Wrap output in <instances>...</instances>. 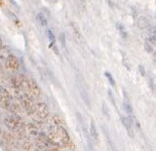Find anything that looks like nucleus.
<instances>
[{"instance_id":"obj_1","label":"nucleus","mask_w":156,"mask_h":151,"mask_svg":"<svg viewBox=\"0 0 156 151\" xmlns=\"http://www.w3.org/2000/svg\"><path fill=\"white\" fill-rule=\"evenodd\" d=\"M46 137L51 140L52 143L58 145L60 148L69 146L71 143V140L68 133L62 127H52V125H51Z\"/></svg>"},{"instance_id":"obj_2","label":"nucleus","mask_w":156,"mask_h":151,"mask_svg":"<svg viewBox=\"0 0 156 151\" xmlns=\"http://www.w3.org/2000/svg\"><path fill=\"white\" fill-rule=\"evenodd\" d=\"M5 125L8 128V130L12 131V132L20 133L22 131H24L26 128V124L22 120V118L16 114H13L12 116H8L7 118L4 120Z\"/></svg>"},{"instance_id":"obj_3","label":"nucleus","mask_w":156,"mask_h":151,"mask_svg":"<svg viewBox=\"0 0 156 151\" xmlns=\"http://www.w3.org/2000/svg\"><path fill=\"white\" fill-rule=\"evenodd\" d=\"M49 112L47 106L43 102H36L34 103V108H33V112L31 116H34L37 121H42L48 118Z\"/></svg>"},{"instance_id":"obj_4","label":"nucleus","mask_w":156,"mask_h":151,"mask_svg":"<svg viewBox=\"0 0 156 151\" xmlns=\"http://www.w3.org/2000/svg\"><path fill=\"white\" fill-rule=\"evenodd\" d=\"M12 102H13L12 98L9 95V93H8L6 89H1V91H0V103H1V105L3 106L4 108L8 109Z\"/></svg>"},{"instance_id":"obj_5","label":"nucleus","mask_w":156,"mask_h":151,"mask_svg":"<svg viewBox=\"0 0 156 151\" xmlns=\"http://www.w3.org/2000/svg\"><path fill=\"white\" fill-rule=\"evenodd\" d=\"M26 128L28 130L31 135L34 136H39L41 132V128H42V124H41L40 121H35V122H31L28 125H26Z\"/></svg>"},{"instance_id":"obj_6","label":"nucleus","mask_w":156,"mask_h":151,"mask_svg":"<svg viewBox=\"0 0 156 151\" xmlns=\"http://www.w3.org/2000/svg\"><path fill=\"white\" fill-rule=\"evenodd\" d=\"M6 67L9 70H12V71H16L20 68V62L18 58L12 55L8 56L6 59Z\"/></svg>"},{"instance_id":"obj_7","label":"nucleus","mask_w":156,"mask_h":151,"mask_svg":"<svg viewBox=\"0 0 156 151\" xmlns=\"http://www.w3.org/2000/svg\"><path fill=\"white\" fill-rule=\"evenodd\" d=\"M49 122L51 125L52 127H62L64 128V120L62 119V117H60L58 115H54L49 118Z\"/></svg>"},{"instance_id":"obj_8","label":"nucleus","mask_w":156,"mask_h":151,"mask_svg":"<svg viewBox=\"0 0 156 151\" xmlns=\"http://www.w3.org/2000/svg\"><path fill=\"white\" fill-rule=\"evenodd\" d=\"M37 20H38L39 23H40L41 26H46L47 20H46V16H44L42 13H39L38 15H37Z\"/></svg>"},{"instance_id":"obj_9","label":"nucleus","mask_w":156,"mask_h":151,"mask_svg":"<svg viewBox=\"0 0 156 151\" xmlns=\"http://www.w3.org/2000/svg\"><path fill=\"white\" fill-rule=\"evenodd\" d=\"M47 37H48V39L51 40V43H54L55 41V36L54 33H52L51 30H49V29L47 30Z\"/></svg>"},{"instance_id":"obj_10","label":"nucleus","mask_w":156,"mask_h":151,"mask_svg":"<svg viewBox=\"0 0 156 151\" xmlns=\"http://www.w3.org/2000/svg\"><path fill=\"white\" fill-rule=\"evenodd\" d=\"M105 76L108 78V80H109V82L111 83V85L115 86V81H114V79H113L112 75H111V74L109 73V72H106V73H105Z\"/></svg>"},{"instance_id":"obj_11","label":"nucleus","mask_w":156,"mask_h":151,"mask_svg":"<svg viewBox=\"0 0 156 151\" xmlns=\"http://www.w3.org/2000/svg\"><path fill=\"white\" fill-rule=\"evenodd\" d=\"M90 132L93 134V137L94 139H98V133L96 132V128H94V122H91L90 124Z\"/></svg>"},{"instance_id":"obj_12","label":"nucleus","mask_w":156,"mask_h":151,"mask_svg":"<svg viewBox=\"0 0 156 151\" xmlns=\"http://www.w3.org/2000/svg\"><path fill=\"white\" fill-rule=\"evenodd\" d=\"M3 47V43H2V41H1V39H0V49Z\"/></svg>"},{"instance_id":"obj_13","label":"nucleus","mask_w":156,"mask_h":151,"mask_svg":"<svg viewBox=\"0 0 156 151\" xmlns=\"http://www.w3.org/2000/svg\"><path fill=\"white\" fill-rule=\"evenodd\" d=\"M35 151H43V150H41V149H38V150H35Z\"/></svg>"}]
</instances>
